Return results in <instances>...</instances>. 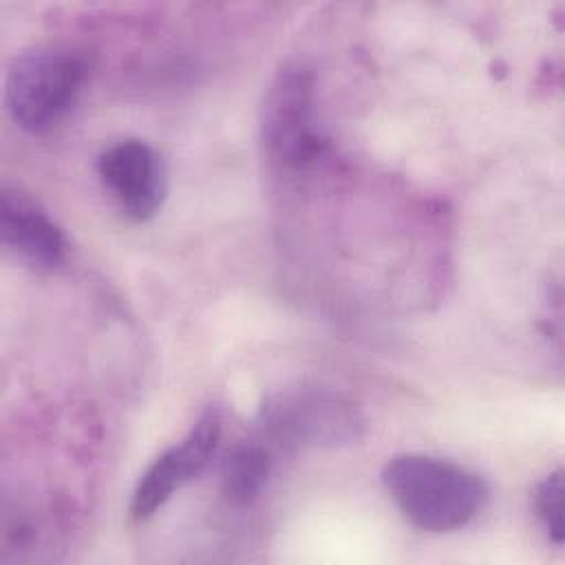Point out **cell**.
Segmentation results:
<instances>
[{
  "label": "cell",
  "instance_id": "5",
  "mask_svg": "<svg viewBox=\"0 0 565 565\" xmlns=\"http://www.w3.org/2000/svg\"><path fill=\"white\" fill-rule=\"evenodd\" d=\"M221 441V417L214 408L205 411L190 433L168 450H163L139 477L132 499L130 516L143 521L152 516L181 486L199 477L212 461Z\"/></svg>",
  "mask_w": 565,
  "mask_h": 565
},
{
  "label": "cell",
  "instance_id": "3",
  "mask_svg": "<svg viewBox=\"0 0 565 565\" xmlns=\"http://www.w3.org/2000/svg\"><path fill=\"white\" fill-rule=\"evenodd\" d=\"M260 139L271 161L300 168L324 148L313 119V79L298 64L282 66L267 88L260 108Z\"/></svg>",
  "mask_w": 565,
  "mask_h": 565
},
{
  "label": "cell",
  "instance_id": "7",
  "mask_svg": "<svg viewBox=\"0 0 565 565\" xmlns=\"http://www.w3.org/2000/svg\"><path fill=\"white\" fill-rule=\"evenodd\" d=\"M2 245L35 269H53L66 258V236L49 212L18 185L0 188Z\"/></svg>",
  "mask_w": 565,
  "mask_h": 565
},
{
  "label": "cell",
  "instance_id": "4",
  "mask_svg": "<svg viewBox=\"0 0 565 565\" xmlns=\"http://www.w3.org/2000/svg\"><path fill=\"white\" fill-rule=\"evenodd\" d=\"M263 426L285 446H340L362 435L353 404L320 391L280 395L263 408Z\"/></svg>",
  "mask_w": 565,
  "mask_h": 565
},
{
  "label": "cell",
  "instance_id": "9",
  "mask_svg": "<svg viewBox=\"0 0 565 565\" xmlns=\"http://www.w3.org/2000/svg\"><path fill=\"white\" fill-rule=\"evenodd\" d=\"M534 514L545 527L554 545H563L565 523H563V472L554 470L543 477L532 494Z\"/></svg>",
  "mask_w": 565,
  "mask_h": 565
},
{
  "label": "cell",
  "instance_id": "2",
  "mask_svg": "<svg viewBox=\"0 0 565 565\" xmlns=\"http://www.w3.org/2000/svg\"><path fill=\"white\" fill-rule=\"evenodd\" d=\"M84 73L82 60L68 51L35 49L18 55L4 82L11 119L33 135L51 130L73 108Z\"/></svg>",
  "mask_w": 565,
  "mask_h": 565
},
{
  "label": "cell",
  "instance_id": "1",
  "mask_svg": "<svg viewBox=\"0 0 565 565\" xmlns=\"http://www.w3.org/2000/svg\"><path fill=\"white\" fill-rule=\"evenodd\" d=\"M382 481L397 510L424 532L466 527L488 503V483L472 470L430 455H395L382 470Z\"/></svg>",
  "mask_w": 565,
  "mask_h": 565
},
{
  "label": "cell",
  "instance_id": "8",
  "mask_svg": "<svg viewBox=\"0 0 565 565\" xmlns=\"http://www.w3.org/2000/svg\"><path fill=\"white\" fill-rule=\"evenodd\" d=\"M271 472V455L263 444H236L223 459L221 488L236 505L252 503L265 488Z\"/></svg>",
  "mask_w": 565,
  "mask_h": 565
},
{
  "label": "cell",
  "instance_id": "6",
  "mask_svg": "<svg viewBox=\"0 0 565 565\" xmlns=\"http://www.w3.org/2000/svg\"><path fill=\"white\" fill-rule=\"evenodd\" d=\"M97 174L124 214L135 221H148L163 203V163L146 141L124 139L108 146L97 159Z\"/></svg>",
  "mask_w": 565,
  "mask_h": 565
}]
</instances>
